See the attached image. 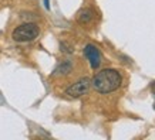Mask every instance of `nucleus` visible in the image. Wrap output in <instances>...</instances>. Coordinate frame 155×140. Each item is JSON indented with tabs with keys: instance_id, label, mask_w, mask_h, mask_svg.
Here are the masks:
<instances>
[{
	"instance_id": "f03ea898",
	"label": "nucleus",
	"mask_w": 155,
	"mask_h": 140,
	"mask_svg": "<svg viewBox=\"0 0 155 140\" xmlns=\"http://www.w3.org/2000/svg\"><path fill=\"white\" fill-rule=\"evenodd\" d=\"M40 34V28L36 23H23L17 26L12 33V38L16 42H30L34 41Z\"/></svg>"
},
{
	"instance_id": "423d86ee",
	"label": "nucleus",
	"mask_w": 155,
	"mask_h": 140,
	"mask_svg": "<svg viewBox=\"0 0 155 140\" xmlns=\"http://www.w3.org/2000/svg\"><path fill=\"white\" fill-rule=\"evenodd\" d=\"M73 71V62H71L70 60H66L63 61L61 64H58V67L56 68V71H54V75H58V76H61V75H68Z\"/></svg>"
},
{
	"instance_id": "39448f33",
	"label": "nucleus",
	"mask_w": 155,
	"mask_h": 140,
	"mask_svg": "<svg viewBox=\"0 0 155 140\" xmlns=\"http://www.w3.org/2000/svg\"><path fill=\"white\" fill-rule=\"evenodd\" d=\"M94 19H95V11L93 9H90V7H84V9H81L77 13V21H78V24H83V26L90 24Z\"/></svg>"
},
{
	"instance_id": "0eeeda50",
	"label": "nucleus",
	"mask_w": 155,
	"mask_h": 140,
	"mask_svg": "<svg viewBox=\"0 0 155 140\" xmlns=\"http://www.w3.org/2000/svg\"><path fill=\"white\" fill-rule=\"evenodd\" d=\"M61 51L68 52V54H70V52H73V48H71V45H70V47L67 45L66 42H61Z\"/></svg>"
},
{
	"instance_id": "20e7f679",
	"label": "nucleus",
	"mask_w": 155,
	"mask_h": 140,
	"mask_svg": "<svg viewBox=\"0 0 155 140\" xmlns=\"http://www.w3.org/2000/svg\"><path fill=\"white\" fill-rule=\"evenodd\" d=\"M84 57L87 58V61L90 62V67L93 70H97L100 68L101 62H103V57H101V52L94 44H87L84 47Z\"/></svg>"
},
{
	"instance_id": "7ed1b4c3",
	"label": "nucleus",
	"mask_w": 155,
	"mask_h": 140,
	"mask_svg": "<svg viewBox=\"0 0 155 140\" xmlns=\"http://www.w3.org/2000/svg\"><path fill=\"white\" fill-rule=\"evenodd\" d=\"M90 86H91V81L88 78H80L78 81H75L74 84H71L64 91V93L70 98H80V96H83V95L88 92Z\"/></svg>"
},
{
	"instance_id": "f257e3e1",
	"label": "nucleus",
	"mask_w": 155,
	"mask_h": 140,
	"mask_svg": "<svg viewBox=\"0 0 155 140\" xmlns=\"http://www.w3.org/2000/svg\"><path fill=\"white\" fill-rule=\"evenodd\" d=\"M91 85L95 89V92L107 95L120 89V86L122 85V75L120 71L114 68H105V70L98 71L93 76Z\"/></svg>"
}]
</instances>
